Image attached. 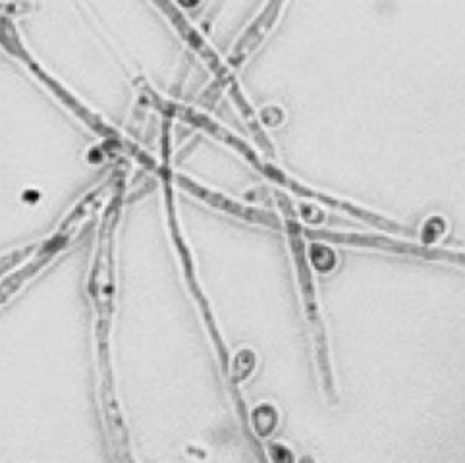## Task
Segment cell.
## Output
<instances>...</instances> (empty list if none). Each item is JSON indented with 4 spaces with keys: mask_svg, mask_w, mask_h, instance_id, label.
<instances>
[{
    "mask_svg": "<svg viewBox=\"0 0 465 463\" xmlns=\"http://www.w3.org/2000/svg\"><path fill=\"white\" fill-rule=\"evenodd\" d=\"M176 183L180 185V188L183 192L192 193L193 197L201 199L203 203L219 209L226 214H232L236 216V219H242L245 222H252V224H261V226H267V228H282L284 222L278 219V216L271 211H262V209H255V207H247V205H242L238 203V201L230 199L219 192H213L209 188H205V185H199L195 183L193 180H190L188 176H182L178 174L176 176Z\"/></svg>",
    "mask_w": 465,
    "mask_h": 463,
    "instance_id": "cell-8",
    "label": "cell"
},
{
    "mask_svg": "<svg viewBox=\"0 0 465 463\" xmlns=\"http://www.w3.org/2000/svg\"><path fill=\"white\" fill-rule=\"evenodd\" d=\"M99 197V193H93L87 199L82 201V205H77L74 209V212L70 214V219L62 226V230H58L56 234L46 240L45 243H39V250H37V257L34 261H29L25 267H22L18 272L8 276L6 281L0 284V305L6 303L15 291H18L27 281H31L41 269H45L49 262L64 250V247L70 243V240L75 236V230L80 228V224H84V221L87 219V212L89 207L93 203V199Z\"/></svg>",
    "mask_w": 465,
    "mask_h": 463,
    "instance_id": "cell-6",
    "label": "cell"
},
{
    "mask_svg": "<svg viewBox=\"0 0 465 463\" xmlns=\"http://www.w3.org/2000/svg\"><path fill=\"white\" fill-rule=\"evenodd\" d=\"M173 114H176L178 118H183V120H188V122L195 123V126L203 128L207 133L214 135L216 139H221L223 143L230 145L238 154H242V157H243L247 163H250L255 170H259V172H261L262 176H265L267 180H271V182H274V183H278V185H282V188H288L290 192H293L298 197L319 201V203H322V205H329V207H332V209H336V211H342V212L353 216V219H360L361 222L375 226V228H379V230L391 232V234H404V236H410V238H415V236H417L415 230H411V228H408V226H404V224H400V222H396V221L386 219V216H381V214H377V212H371V211H367V209H363V207L353 205V203H350V201L336 199V197H331V195H327V193H321V192H315V190H312V188H307V185H303L302 182L293 180L292 176H288L286 172H282L281 168H276V166L265 163L262 159H259V154H255V151H253L250 145H247V143L243 142V139L236 137L234 133H230L228 130H224V128L221 126V123H214L211 118H207V116H203V114H199V113H195V111H190V108H182V106H174V108H173Z\"/></svg>",
    "mask_w": 465,
    "mask_h": 463,
    "instance_id": "cell-2",
    "label": "cell"
},
{
    "mask_svg": "<svg viewBox=\"0 0 465 463\" xmlns=\"http://www.w3.org/2000/svg\"><path fill=\"white\" fill-rule=\"evenodd\" d=\"M281 207L284 209V230L288 236L290 251L293 257V267H296L303 313H305L309 330H312V338H313V350H315V361H317V369H319L321 386H322L324 396H327L331 404H334L336 389H334V373H332V363H331V348H329L327 330H324V322L321 317L313 271H312V265H309L307 253H305L303 228L298 222L296 214H293V209L288 203L286 197H281Z\"/></svg>",
    "mask_w": 465,
    "mask_h": 463,
    "instance_id": "cell-3",
    "label": "cell"
},
{
    "mask_svg": "<svg viewBox=\"0 0 465 463\" xmlns=\"http://www.w3.org/2000/svg\"><path fill=\"white\" fill-rule=\"evenodd\" d=\"M120 193L108 203L99 226L95 261L89 278V296L95 305V340H97V367H99V398L108 438L114 450H126L128 435L118 408L113 363H111V327L114 315L116 291V228L120 221Z\"/></svg>",
    "mask_w": 465,
    "mask_h": 463,
    "instance_id": "cell-1",
    "label": "cell"
},
{
    "mask_svg": "<svg viewBox=\"0 0 465 463\" xmlns=\"http://www.w3.org/2000/svg\"><path fill=\"white\" fill-rule=\"evenodd\" d=\"M0 44H3L10 54H14L15 58H20V60L24 62V64L37 75V80H41L46 87H49L51 93H54V95H56L62 103H64V104L70 108V111H74L77 116L84 118V122L89 123V126H91L93 130H95L97 133H101L103 137H116L114 130L108 128L106 123H103L95 114L89 113L87 108H85L80 101H75L64 87H62L60 84H56V82L53 80V77L46 75V74L35 64L34 58H31L29 53L24 49V44L20 43L18 35H15L14 25L8 24V22H0Z\"/></svg>",
    "mask_w": 465,
    "mask_h": 463,
    "instance_id": "cell-7",
    "label": "cell"
},
{
    "mask_svg": "<svg viewBox=\"0 0 465 463\" xmlns=\"http://www.w3.org/2000/svg\"><path fill=\"white\" fill-rule=\"evenodd\" d=\"M303 236L309 240H319V241L344 243L351 247H367V250L391 251L398 255H411V257H420L427 261H440V262H448V265L465 269V253L442 250V247L417 245V243H408L401 240L375 236V234H348V232H329V230H303Z\"/></svg>",
    "mask_w": 465,
    "mask_h": 463,
    "instance_id": "cell-5",
    "label": "cell"
},
{
    "mask_svg": "<svg viewBox=\"0 0 465 463\" xmlns=\"http://www.w3.org/2000/svg\"><path fill=\"white\" fill-rule=\"evenodd\" d=\"M282 5H284V0H269L265 10L261 12L259 18L250 25V29L245 31V35L236 44V51H234V54H232V58H230L232 64H240L242 60H245L247 54L253 53L257 49L259 43L267 37L271 27L274 25L278 14H281Z\"/></svg>",
    "mask_w": 465,
    "mask_h": 463,
    "instance_id": "cell-9",
    "label": "cell"
},
{
    "mask_svg": "<svg viewBox=\"0 0 465 463\" xmlns=\"http://www.w3.org/2000/svg\"><path fill=\"white\" fill-rule=\"evenodd\" d=\"M163 178H164V203H166L168 228H170V236H173V241H174V250H176V253H178V261H180V267H182V272H183V278H185V284H188L190 296L193 298V301H195V305H197V309H199L201 317H203V322H205L207 332H209V336H211V342H213V346H214L216 358H219L223 373L228 377V373H230V353H228L224 338H223V334H221L219 324H216V319H214V315H213L211 303H209V300H207V296H205L203 288H201V284H199V278H197V272H195L192 251H190L188 243H185V238H183V234H182V230H180V222H178V219H176L174 190H173L174 174L170 172L168 166L163 168Z\"/></svg>",
    "mask_w": 465,
    "mask_h": 463,
    "instance_id": "cell-4",
    "label": "cell"
}]
</instances>
